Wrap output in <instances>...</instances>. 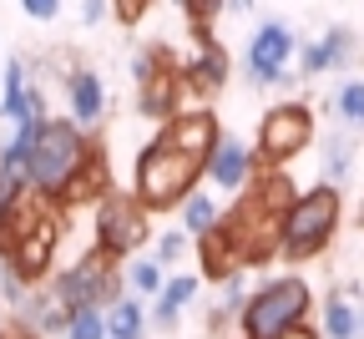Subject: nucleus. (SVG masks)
<instances>
[{"label":"nucleus","instance_id":"30","mask_svg":"<svg viewBox=\"0 0 364 339\" xmlns=\"http://www.w3.org/2000/svg\"><path fill=\"white\" fill-rule=\"evenodd\" d=\"M147 11H152V0H112V16H117L122 26H136Z\"/></svg>","mask_w":364,"mask_h":339},{"label":"nucleus","instance_id":"17","mask_svg":"<svg viewBox=\"0 0 364 339\" xmlns=\"http://www.w3.org/2000/svg\"><path fill=\"white\" fill-rule=\"evenodd\" d=\"M16 314H21V329L26 334H41V339H51V334H66V304L51 294V288H31V294L16 304Z\"/></svg>","mask_w":364,"mask_h":339},{"label":"nucleus","instance_id":"12","mask_svg":"<svg viewBox=\"0 0 364 339\" xmlns=\"http://www.w3.org/2000/svg\"><path fill=\"white\" fill-rule=\"evenodd\" d=\"M228 71H233V61H228V51L213 41V31L198 36V51L182 61V86H188L193 96H213L228 86Z\"/></svg>","mask_w":364,"mask_h":339},{"label":"nucleus","instance_id":"16","mask_svg":"<svg viewBox=\"0 0 364 339\" xmlns=\"http://www.w3.org/2000/svg\"><path fill=\"white\" fill-rule=\"evenodd\" d=\"M198 288H203V278L198 273H172L162 288H157V299H152V314H147V324L152 329H177V319H182V309H188L193 299H198Z\"/></svg>","mask_w":364,"mask_h":339},{"label":"nucleus","instance_id":"14","mask_svg":"<svg viewBox=\"0 0 364 339\" xmlns=\"http://www.w3.org/2000/svg\"><path fill=\"white\" fill-rule=\"evenodd\" d=\"M66 107H71V122L86 127V132L107 117V86H102V76L91 66H71L66 71Z\"/></svg>","mask_w":364,"mask_h":339},{"label":"nucleus","instance_id":"15","mask_svg":"<svg viewBox=\"0 0 364 339\" xmlns=\"http://www.w3.org/2000/svg\"><path fill=\"white\" fill-rule=\"evenodd\" d=\"M112 192V162H107V152H102V142L86 152V162L76 167V177L66 182V192H61V208H81V203H102Z\"/></svg>","mask_w":364,"mask_h":339},{"label":"nucleus","instance_id":"7","mask_svg":"<svg viewBox=\"0 0 364 339\" xmlns=\"http://www.w3.org/2000/svg\"><path fill=\"white\" fill-rule=\"evenodd\" d=\"M122 283L127 278H122L117 259L91 249V254H81L71 268H61L51 278V294L66 304V314H76V309H107L112 299H122Z\"/></svg>","mask_w":364,"mask_h":339},{"label":"nucleus","instance_id":"6","mask_svg":"<svg viewBox=\"0 0 364 339\" xmlns=\"http://www.w3.org/2000/svg\"><path fill=\"white\" fill-rule=\"evenodd\" d=\"M314 294L299 273H279V278H263L248 304L238 309V329L243 339H284L294 324H309Z\"/></svg>","mask_w":364,"mask_h":339},{"label":"nucleus","instance_id":"25","mask_svg":"<svg viewBox=\"0 0 364 339\" xmlns=\"http://www.w3.org/2000/svg\"><path fill=\"white\" fill-rule=\"evenodd\" d=\"M334 117L344 122V127H364V81H344L339 91H334Z\"/></svg>","mask_w":364,"mask_h":339},{"label":"nucleus","instance_id":"37","mask_svg":"<svg viewBox=\"0 0 364 339\" xmlns=\"http://www.w3.org/2000/svg\"><path fill=\"white\" fill-rule=\"evenodd\" d=\"M359 223H364V203H359Z\"/></svg>","mask_w":364,"mask_h":339},{"label":"nucleus","instance_id":"11","mask_svg":"<svg viewBox=\"0 0 364 339\" xmlns=\"http://www.w3.org/2000/svg\"><path fill=\"white\" fill-rule=\"evenodd\" d=\"M299 56V41L284 21H263L253 36H248V56H243V71H248V86H289V61Z\"/></svg>","mask_w":364,"mask_h":339},{"label":"nucleus","instance_id":"35","mask_svg":"<svg viewBox=\"0 0 364 339\" xmlns=\"http://www.w3.org/2000/svg\"><path fill=\"white\" fill-rule=\"evenodd\" d=\"M359 339H364V304H359Z\"/></svg>","mask_w":364,"mask_h":339},{"label":"nucleus","instance_id":"28","mask_svg":"<svg viewBox=\"0 0 364 339\" xmlns=\"http://www.w3.org/2000/svg\"><path fill=\"white\" fill-rule=\"evenodd\" d=\"M329 71V51L318 41H309V46H299V76H324Z\"/></svg>","mask_w":364,"mask_h":339},{"label":"nucleus","instance_id":"32","mask_svg":"<svg viewBox=\"0 0 364 339\" xmlns=\"http://www.w3.org/2000/svg\"><path fill=\"white\" fill-rule=\"evenodd\" d=\"M112 11V0H81V26H102Z\"/></svg>","mask_w":364,"mask_h":339},{"label":"nucleus","instance_id":"22","mask_svg":"<svg viewBox=\"0 0 364 339\" xmlns=\"http://www.w3.org/2000/svg\"><path fill=\"white\" fill-rule=\"evenodd\" d=\"M213 223H218V203L208 198V192H198V187H193L188 198H182V233H188L193 244H198V238H203Z\"/></svg>","mask_w":364,"mask_h":339},{"label":"nucleus","instance_id":"10","mask_svg":"<svg viewBox=\"0 0 364 339\" xmlns=\"http://www.w3.org/2000/svg\"><path fill=\"white\" fill-rule=\"evenodd\" d=\"M314 142V112L304 102H279V107H268L263 122H258V162L268 167H284L294 162L304 147Z\"/></svg>","mask_w":364,"mask_h":339},{"label":"nucleus","instance_id":"18","mask_svg":"<svg viewBox=\"0 0 364 339\" xmlns=\"http://www.w3.org/2000/svg\"><path fill=\"white\" fill-rule=\"evenodd\" d=\"M147 304L142 294H122L107 304V339H147Z\"/></svg>","mask_w":364,"mask_h":339},{"label":"nucleus","instance_id":"4","mask_svg":"<svg viewBox=\"0 0 364 339\" xmlns=\"http://www.w3.org/2000/svg\"><path fill=\"white\" fill-rule=\"evenodd\" d=\"M91 147H97V142L86 137V127H76L71 117H46L36 147H31L26 167H21L26 187H31V192H46V198H61L66 182L76 177V167L86 162Z\"/></svg>","mask_w":364,"mask_h":339},{"label":"nucleus","instance_id":"3","mask_svg":"<svg viewBox=\"0 0 364 339\" xmlns=\"http://www.w3.org/2000/svg\"><path fill=\"white\" fill-rule=\"evenodd\" d=\"M208 172V152H193L172 142L167 132H157L142 152H136V167H132V192L142 198L152 213H167V208H182V198L203 182Z\"/></svg>","mask_w":364,"mask_h":339},{"label":"nucleus","instance_id":"31","mask_svg":"<svg viewBox=\"0 0 364 339\" xmlns=\"http://www.w3.org/2000/svg\"><path fill=\"white\" fill-rule=\"evenodd\" d=\"M21 11H26L31 21H56V16H61V0H21Z\"/></svg>","mask_w":364,"mask_h":339},{"label":"nucleus","instance_id":"24","mask_svg":"<svg viewBox=\"0 0 364 339\" xmlns=\"http://www.w3.org/2000/svg\"><path fill=\"white\" fill-rule=\"evenodd\" d=\"M318 46L329 51V71H339V66H349V61H354V51H359V36H354L349 26H329L324 36H318Z\"/></svg>","mask_w":364,"mask_h":339},{"label":"nucleus","instance_id":"13","mask_svg":"<svg viewBox=\"0 0 364 339\" xmlns=\"http://www.w3.org/2000/svg\"><path fill=\"white\" fill-rule=\"evenodd\" d=\"M253 172H258V152L248 147L243 137H228V132H223L218 147H213V157H208V172H203V177H208L213 187H223V192H238Z\"/></svg>","mask_w":364,"mask_h":339},{"label":"nucleus","instance_id":"34","mask_svg":"<svg viewBox=\"0 0 364 339\" xmlns=\"http://www.w3.org/2000/svg\"><path fill=\"white\" fill-rule=\"evenodd\" d=\"M6 273H11V264H6V254H0V283H6Z\"/></svg>","mask_w":364,"mask_h":339},{"label":"nucleus","instance_id":"9","mask_svg":"<svg viewBox=\"0 0 364 339\" xmlns=\"http://www.w3.org/2000/svg\"><path fill=\"white\" fill-rule=\"evenodd\" d=\"M147 238H152V208L136 198V192H117L112 187L97 203V249L122 264V259H132L136 249H142Z\"/></svg>","mask_w":364,"mask_h":339},{"label":"nucleus","instance_id":"1","mask_svg":"<svg viewBox=\"0 0 364 339\" xmlns=\"http://www.w3.org/2000/svg\"><path fill=\"white\" fill-rule=\"evenodd\" d=\"M299 198V187L284 167H268L258 162V172L238 187V198L228 213H218V233L223 244L233 249L238 268H258L268 259H279V244H284V218Z\"/></svg>","mask_w":364,"mask_h":339},{"label":"nucleus","instance_id":"19","mask_svg":"<svg viewBox=\"0 0 364 339\" xmlns=\"http://www.w3.org/2000/svg\"><path fill=\"white\" fill-rule=\"evenodd\" d=\"M0 117L6 122H21L31 117V102H26V61H6V81H0Z\"/></svg>","mask_w":364,"mask_h":339},{"label":"nucleus","instance_id":"26","mask_svg":"<svg viewBox=\"0 0 364 339\" xmlns=\"http://www.w3.org/2000/svg\"><path fill=\"white\" fill-rule=\"evenodd\" d=\"M66 339H107V309H76L66 319Z\"/></svg>","mask_w":364,"mask_h":339},{"label":"nucleus","instance_id":"20","mask_svg":"<svg viewBox=\"0 0 364 339\" xmlns=\"http://www.w3.org/2000/svg\"><path fill=\"white\" fill-rule=\"evenodd\" d=\"M354 147L359 142L349 137V132H329V142H324V182H349V172H354Z\"/></svg>","mask_w":364,"mask_h":339},{"label":"nucleus","instance_id":"29","mask_svg":"<svg viewBox=\"0 0 364 339\" xmlns=\"http://www.w3.org/2000/svg\"><path fill=\"white\" fill-rule=\"evenodd\" d=\"M188 244H193V238L182 233V228H172V233L157 238V254H152V259H157V264H177L182 254H188Z\"/></svg>","mask_w":364,"mask_h":339},{"label":"nucleus","instance_id":"2","mask_svg":"<svg viewBox=\"0 0 364 339\" xmlns=\"http://www.w3.org/2000/svg\"><path fill=\"white\" fill-rule=\"evenodd\" d=\"M66 208L56 198H46V192H21L11 203L6 223H0V254H6L11 273H21L26 283H41L51 273V259H56V244H61V223Z\"/></svg>","mask_w":364,"mask_h":339},{"label":"nucleus","instance_id":"21","mask_svg":"<svg viewBox=\"0 0 364 339\" xmlns=\"http://www.w3.org/2000/svg\"><path fill=\"white\" fill-rule=\"evenodd\" d=\"M324 339H359V309L349 304V294L324 299Z\"/></svg>","mask_w":364,"mask_h":339},{"label":"nucleus","instance_id":"33","mask_svg":"<svg viewBox=\"0 0 364 339\" xmlns=\"http://www.w3.org/2000/svg\"><path fill=\"white\" fill-rule=\"evenodd\" d=\"M284 339H324V334H314V329H309V324H294V329H289V334H284Z\"/></svg>","mask_w":364,"mask_h":339},{"label":"nucleus","instance_id":"36","mask_svg":"<svg viewBox=\"0 0 364 339\" xmlns=\"http://www.w3.org/2000/svg\"><path fill=\"white\" fill-rule=\"evenodd\" d=\"M16 339H41V334H26V329H21V334H16Z\"/></svg>","mask_w":364,"mask_h":339},{"label":"nucleus","instance_id":"5","mask_svg":"<svg viewBox=\"0 0 364 339\" xmlns=\"http://www.w3.org/2000/svg\"><path fill=\"white\" fill-rule=\"evenodd\" d=\"M344 223V198H339V187L334 182H318L309 192H299L289 218H284V244H279V259L289 264H309L318 259L329 244H334V233Z\"/></svg>","mask_w":364,"mask_h":339},{"label":"nucleus","instance_id":"27","mask_svg":"<svg viewBox=\"0 0 364 339\" xmlns=\"http://www.w3.org/2000/svg\"><path fill=\"white\" fill-rule=\"evenodd\" d=\"M177 6H182V16L193 21V31H208L213 16L223 11V0H177Z\"/></svg>","mask_w":364,"mask_h":339},{"label":"nucleus","instance_id":"23","mask_svg":"<svg viewBox=\"0 0 364 339\" xmlns=\"http://www.w3.org/2000/svg\"><path fill=\"white\" fill-rule=\"evenodd\" d=\"M162 283H167V268H162L157 259H136V264H127V288H132V294L157 299Z\"/></svg>","mask_w":364,"mask_h":339},{"label":"nucleus","instance_id":"8","mask_svg":"<svg viewBox=\"0 0 364 339\" xmlns=\"http://www.w3.org/2000/svg\"><path fill=\"white\" fill-rule=\"evenodd\" d=\"M132 81H136V107L152 122H167L172 112H182V61L167 51V46H142L132 56Z\"/></svg>","mask_w":364,"mask_h":339}]
</instances>
